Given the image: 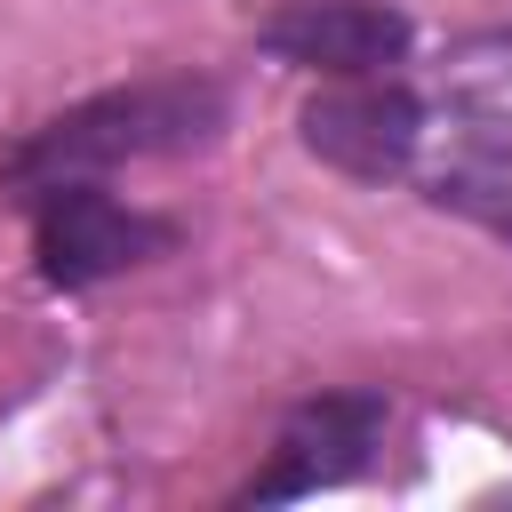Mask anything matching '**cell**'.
<instances>
[{"label":"cell","instance_id":"cell-2","mask_svg":"<svg viewBox=\"0 0 512 512\" xmlns=\"http://www.w3.org/2000/svg\"><path fill=\"white\" fill-rule=\"evenodd\" d=\"M416 192L496 240H512V32L448 48L440 88L424 96Z\"/></svg>","mask_w":512,"mask_h":512},{"label":"cell","instance_id":"cell-4","mask_svg":"<svg viewBox=\"0 0 512 512\" xmlns=\"http://www.w3.org/2000/svg\"><path fill=\"white\" fill-rule=\"evenodd\" d=\"M424 144V96L392 72H344L320 80V96L304 104V152L328 160L352 184H392L416 168Z\"/></svg>","mask_w":512,"mask_h":512},{"label":"cell","instance_id":"cell-1","mask_svg":"<svg viewBox=\"0 0 512 512\" xmlns=\"http://www.w3.org/2000/svg\"><path fill=\"white\" fill-rule=\"evenodd\" d=\"M224 128V88L208 72H152L128 88H104L56 120H40L32 136H16L0 152V184L24 200L56 176H104L120 160H160V152H200Z\"/></svg>","mask_w":512,"mask_h":512},{"label":"cell","instance_id":"cell-6","mask_svg":"<svg viewBox=\"0 0 512 512\" xmlns=\"http://www.w3.org/2000/svg\"><path fill=\"white\" fill-rule=\"evenodd\" d=\"M256 40L280 64L344 80V72H392L408 56V16L392 0H288L256 24Z\"/></svg>","mask_w":512,"mask_h":512},{"label":"cell","instance_id":"cell-5","mask_svg":"<svg viewBox=\"0 0 512 512\" xmlns=\"http://www.w3.org/2000/svg\"><path fill=\"white\" fill-rule=\"evenodd\" d=\"M384 432H392L384 392H320V400H304V408L280 424L272 456L256 464V480H248L240 496H248V504H288V496H320V488H336V480H360V472L376 464Z\"/></svg>","mask_w":512,"mask_h":512},{"label":"cell","instance_id":"cell-3","mask_svg":"<svg viewBox=\"0 0 512 512\" xmlns=\"http://www.w3.org/2000/svg\"><path fill=\"white\" fill-rule=\"evenodd\" d=\"M24 208H32V256H40L48 288H96V280H112L128 264H152L176 240L168 216L128 208L96 176H56V184L24 192Z\"/></svg>","mask_w":512,"mask_h":512}]
</instances>
